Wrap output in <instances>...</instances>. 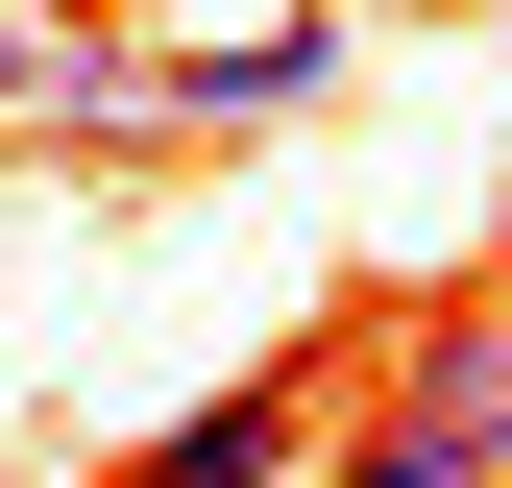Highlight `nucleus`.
I'll use <instances>...</instances> for the list:
<instances>
[{
    "mask_svg": "<svg viewBox=\"0 0 512 488\" xmlns=\"http://www.w3.org/2000/svg\"><path fill=\"white\" fill-rule=\"evenodd\" d=\"M366 415H391V440H439L464 488H512V318H488V293L391 318V342H366Z\"/></svg>",
    "mask_w": 512,
    "mask_h": 488,
    "instance_id": "obj_1",
    "label": "nucleus"
},
{
    "mask_svg": "<svg viewBox=\"0 0 512 488\" xmlns=\"http://www.w3.org/2000/svg\"><path fill=\"white\" fill-rule=\"evenodd\" d=\"M342 391H366V342H293V366H244L220 415H171V464H122V488H269L317 415H342Z\"/></svg>",
    "mask_w": 512,
    "mask_h": 488,
    "instance_id": "obj_2",
    "label": "nucleus"
},
{
    "mask_svg": "<svg viewBox=\"0 0 512 488\" xmlns=\"http://www.w3.org/2000/svg\"><path fill=\"white\" fill-rule=\"evenodd\" d=\"M0 122H122V49L49 25V0H0Z\"/></svg>",
    "mask_w": 512,
    "mask_h": 488,
    "instance_id": "obj_3",
    "label": "nucleus"
},
{
    "mask_svg": "<svg viewBox=\"0 0 512 488\" xmlns=\"http://www.w3.org/2000/svg\"><path fill=\"white\" fill-rule=\"evenodd\" d=\"M488 318H512V269H488Z\"/></svg>",
    "mask_w": 512,
    "mask_h": 488,
    "instance_id": "obj_4",
    "label": "nucleus"
},
{
    "mask_svg": "<svg viewBox=\"0 0 512 488\" xmlns=\"http://www.w3.org/2000/svg\"><path fill=\"white\" fill-rule=\"evenodd\" d=\"M49 25H74V0H49Z\"/></svg>",
    "mask_w": 512,
    "mask_h": 488,
    "instance_id": "obj_5",
    "label": "nucleus"
}]
</instances>
